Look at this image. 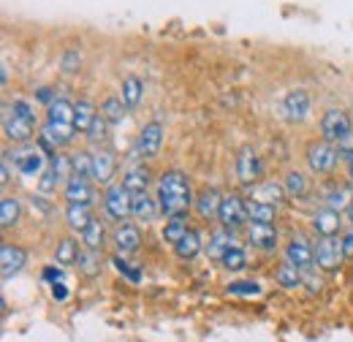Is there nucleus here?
<instances>
[{"label":"nucleus","mask_w":353,"mask_h":342,"mask_svg":"<svg viewBox=\"0 0 353 342\" xmlns=\"http://www.w3.org/2000/svg\"><path fill=\"white\" fill-rule=\"evenodd\" d=\"M337 152H340V158H345V161H348V155L353 152V133H348L345 139H340V141H337Z\"/></svg>","instance_id":"48"},{"label":"nucleus","mask_w":353,"mask_h":342,"mask_svg":"<svg viewBox=\"0 0 353 342\" xmlns=\"http://www.w3.org/2000/svg\"><path fill=\"white\" fill-rule=\"evenodd\" d=\"M41 277H44L46 283H63V266H60V263H54V266H44Z\"/></svg>","instance_id":"47"},{"label":"nucleus","mask_w":353,"mask_h":342,"mask_svg":"<svg viewBox=\"0 0 353 342\" xmlns=\"http://www.w3.org/2000/svg\"><path fill=\"white\" fill-rule=\"evenodd\" d=\"M285 261H291L294 266L307 272L310 266H315V245H310L305 237H294L285 245Z\"/></svg>","instance_id":"14"},{"label":"nucleus","mask_w":353,"mask_h":342,"mask_svg":"<svg viewBox=\"0 0 353 342\" xmlns=\"http://www.w3.org/2000/svg\"><path fill=\"white\" fill-rule=\"evenodd\" d=\"M8 161L14 163V169L22 177H41L46 171V155L41 147L33 144H17L11 152H6Z\"/></svg>","instance_id":"2"},{"label":"nucleus","mask_w":353,"mask_h":342,"mask_svg":"<svg viewBox=\"0 0 353 342\" xmlns=\"http://www.w3.org/2000/svg\"><path fill=\"white\" fill-rule=\"evenodd\" d=\"M103 210L106 214L112 217V220H117V223H123L128 214H131V190L123 185V182H112L109 188H106V193H103Z\"/></svg>","instance_id":"6"},{"label":"nucleus","mask_w":353,"mask_h":342,"mask_svg":"<svg viewBox=\"0 0 353 342\" xmlns=\"http://www.w3.org/2000/svg\"><path fill=\"white\" fill-rule=\"evenodd\" d=\"M343 242L340 239H334V237H321V242L315 245V263L323 269V272H334V269H340V263H343Z\"/></svg>","instance_id":"8"},{"label":"nucleus","mask_w":353,"mask_h":342,"mask_svg":"<svg viewBox=\"0 0 353 342\" xmlns=\"http://www.w3.org/2000/svg\"><path fill=\"white\" fill-rule=\"evenodd\" d=\"M274 280L283 285V288H299L305 283V272L299 266H294L291 261H283L277 269H274Z\"/></svg>","instance_id":"26"},{"label":"nucleus","mask_w":353,"mask_h":342,"mask_svg":"<svg viewBox=\"0 0 353 342\" xmlns=\"http://www.w3.org/2000/svg\"><path fill=\"white\" fill-rule=\"evenodd\" d=\"M221 201L223 196L215 190V188H204L199 196H196V212L201 214L204 220H212V217H218V210H221Z\"/></svg>","instance_id":"22"},{"label":"nucleus","mask_w":353,"mask_h":342,"mask_svg":"<svg viewBox=\"0 0 353 342\" xmlns=\"http://www.w3.org/2000/svg\"><path fill=\"white\" fill-rule=\"evenodd\" d=\"M123 185H125L131 193H141V190H147V188H150V171H147V166H133V169L125 171Z\"/></svg>","instance_id":"32"},{"label":"nucleus","mask_w":353,"mask_h":342,"mask_svg":"<svg viewBox=\"0 0 353 342\" xmlns=\"http://www.w3.org/2000/svg\"><path fill=\"white\" fill-rule=\"evenodd\" d=\"M193 193H190V182L182 171H163L158 179V204H161V214L174 217V214H185L193 204Z\"/></svg>","instance_id":"1"},{"label":"nucleus","mask_w":353,"mask_h":342,"mask_svg":"<svg viewBox=\"0 0 353 342\" xmlns=\"http://www.w3.org/2000/svg\"><path fill=\"white\" fill-rule=\"evenodd\" d=\"M112 242H114L117 253L131 256V253H136L141 248V231L136 225H131V223H120L114 228V234H112Z\"/></svg>","instance_id":"16"},{"label":"nucleus","mask_w":353,"mask_h":342,"mask_svg":"<svg viewBox=\"0 0 353 342\" xmlns=\"http://www.w3.org/2000/svg\"><path fill=\"white\" fill-rule=\"evenodd\" d=\"M353 193L348 185H334L329 193H326V207H332V210H337V212H343V210H348V204H351Z\"/></svg>","instance_id":"36"},{"label":"nucleus","mask_w":353,"mask_h":342,"mask_svg":"<svg viewBox=\"0 0 353 342\" xmlns=\"http://www.w3.org/2000/svg\"><path fill=\"white\" fill-rule=\"evenodd\" d=\"M201 234L196 231V228H188V234L179 239L174 245V253L176 258H182V261H190V258H196L199 253H201Z\"/></svg>","instance_id":"25"},{"label":"nucleus","mask_w":353,"mask_h":342,"mask_svg":"<svg viewBox=\"0 0 353 342\" xmlns=\"http://www.w3.org/2000/svg\"><path fill=\"white\" fill-rule=\"evenodd\" d=\"M8 85V66H6V63H3V87Z\"/></svg>","instance_id":"55"},{"label":"nucleus","mask_w":353,"mask_h":342,"mask_svg":"<svg viewBox=\"0 0 353 342\" xmlns=\"http://www.w3.org/2000/svg\"><path fill=\"white\" fill-rule=\"evenodd\" d=\"M57 185H60V179H57V174H54V171H52V166H49V169L39 177V190H41V193H52Z\"/></svg>","instance_id":"46"},{"label":"nucleus","mask_w":353,"mask_h":342,"mask_svg":"<svg viewBox=\"0 0 353 342\" xmlns=\"http://www.w3.org/2000/svg\"><path fill=\"white\" fill-rule=\"evenodd\" d=\"M95 117H98V112H95L92 101L79 98V101L74 103V125H77V133H88Z\"/></svg>","instance_id":"27"},{"label":"nucleus","mask_w":353,"mask_h":342,"mask_svg":"<svg viewBox=\"0 0 353 342\" xmlns=\"http://www.w3.org/2000/svg\"><path fill=\"white\" fill-rule=\"evenodd\" d=\"M348 133H353L351 114H348V112H343V109H329V112L323 114V120H321V136H323L326 141L337 144V141L345 139Z\"/></svg>","instance_id":"7"},{"label":"nucleus","mask_w":353,"mask_h":342,"mask_svg":"<svg viewBox=\"0 0 353 342\" xmlns=\"http://www.w3.org/2000/svg\"><path fill=\"white\" fill-rule=\"evenodd\" d=\"M46 123L49 125H63V128H77L74 125V103L68 98H54L46 106Z\"/></svg>","instance_id":"17"},{"label":"nucleus","mask_w":353,"mask_h":342,"mask_svg":"<svg viewBox=\"0 0 353 342\" xmlns=\"http://www.w3.org/2000/svg\"><path fill=\"white\" fill-rule=\"evenodd\" d=\"M36 133V120L19 114L11 103H3V136L14 144H30Z\"/></svg>","instance_id":"3"},{"label":"nucleus","mask_w":353,"mask_h":342,"mask_svg":"<svg viewBox=\"0 0 353 342\" xmlns=\"http://www.w3.org/2000/svg\"><path fill=\"white\" fill-rule=\"evenodd\" d=\"M52 299H57V301L68 299V288H65V283H52Z\"/></svg>","instance_id":"51"},{"label":"nucleus","mask_w":353,"mask_h":342,"mask_svg":"<svg viewBox=\"0 0 353 342\" xmlns=\"http://www.w3.org/2000/svg\"><path fill=\"white\" fill-rule=\"evenodd\" d=\"M106 125H109V120H106L103 114H98V117L92 120L90 130H88V139H90V141H103V139H106Z\"/></svg>","instance_id":"45"},{"label":"nucleus","mask_w":353,"mask_h":342,"mask_svg":"<svg viewBox=\"0 0 353 342\" xmlns=\"http://www.w3.org/2000/svg\"><path fill=\"white\" fill-rule=\"evenodd\" d=\"M305 283H310V291H312V294H321V288H323V280L315 277V274H310V269L305 272Z\"/></svg>","instance_id":"52"},{"label":"nucleus","mask_w":353,"mask_h":342,"mask_svg":"<svg viewBox=\"0 0 353 342\" xmlns=\"http://www.w3.org/2000/svg\"><path fill=\"white\" fill-rule=\"evenodd\" d=\"M39 101H41V103H46V106L54 101V95H52V90H49V87H41V90H39Z\"/></svg>","instance_id":"53"},{"label":"nucleus","mask_w":353,"mask_h":342,"mask_svg":"<svg viewBox=\"0 0 353 342\" xmlns=\"http://www.w3.org/2000/svg\"><path fill=\"white\" fill-rule=\"evenodd\" d=\"M340 225H343L340 212L332 210V207H323V210H318V212L312 214V228H315L318 237H337Z\"/></svg>","instance_id":"20"},{"label":"nucleus","mask_w":353,"mask_h":342,"mask_svg":"<svg viewBox=\"0 0 353 342\" xmlns=\"http://www.w3.org/2000/svg\"><path fill=\"white\" fill-rule=\"evenodd\" d=\"M161 147H163V125H161L158 120H152V123H147V125L141 128V133H139L136 152H139L144 161H152V158H158Z\"/></svg>","instance_id":"9"},{"label":"nucleus","mask_w":353,"mask_h":342,"mask_svg":"<svg viewBox=\"0 0 353 342\" xmlns=\"http://www.w3.org/2000/svg\"><path fill=\"white\" fill-rule=\"evenodd\" d=\"M63 196L68 204H92V182L88 177H71L63 188Z\"/></svg>","instance_id":"18"},{"label":"nucleus","mask_w":353,"mask_h":342,"mask_svg":"<svg viewBox=\"0 0 353 342\" xmlns=\"http://www.w3.org/2000/svg\"><path fill=\"white\" fill-rule=\"evenodd\" d=\"M79 250H82V248H79L71 237L60 239V245H57V250H54V263H60V266H74L77 258H79Z\"/></svg>","instance_id":"33"},{"label":"nucleus","mask_w":353,"mask_h":342,"mask_svg":"<svg viewBox=\"0 0 353 342\" xmlns=\"http://www.w3.org/2000/svg\"><path fill=\"white\" fill-rule=\"evenodd\" d=\"M8 182H11V161H8V155H3V163H0V185L8 188Z\"/></svg>","instance_id":"49"},{"label":"nucleus","mask_w":353,"mask_h":342,"mask_svg":"<svg viewBox=\"0 0 353 342\" xmlns=\"http://www.w3.org/2000/svg\"><path fill=\"white\" fill-rule=\"evenodd\" d=\"M236 245V239H234V231L231 228H218V231H212L210 234V242H207V256L215 258V261H221L225 256V250H231Z\"/></svg>","instance_id":"21"},{"label":"nucleus","mask_w":353,"mask_h":342,"mask_svg":"<svg viewBox=\"0 0 353 342\" xmlns=\"http://www.w3.org/2000/svg\"><path fill=\"white\" fill-rule=\"evenodd\" d=\"M25 263H28V253L19 245L6 242L0 248V274H3V280H11L14 274H19L25 269Z\"/></svg>","instance_id":"15"},{"label":"nucleus","mask_w":353,"mask_h":342,"mask_svg":"<svg viewBox=\"0 0 353 342\" xmlns=\"http://www.w3.org/2000/svg\"><path fill=\"white\" fill-rule=\"evenodd\" d=\"M283 117L288 123H302L310 117V109H312V101H310V92L307 90H291L285 92L283 98Z\"/></svg>","instance_id":"10"},{"label":"nucleus","mask_w":353,"mask_h":342,"mask_svg":"<svg viewBox=\"0 0 353 342\" xmlns=\"http://www.w3.org/2000/svg\"><path fill=\"white\" fill-rule=\"evenodd\" d=\"M223 269H228V272H242L245 266H248V253L239 248V245H234L231 250H225V256L221 258Z\"/></svg>","instance_id":"39"},{"label":"nucleus","mask_w":353,"mask_h":342,"mask_svg":"<svg viewBox=\"0 0 353 342\" xmlns=\"http://www.w3.org/2000/svg\"><path fill=\"white\" fill-rule=\"evenodd\" d=\"M71 163H74V174H77V177L92 179V155H90V152H74V155H71Z\"/></svg>","instance_id":"42"},{"label":"nucleus","mask_w":353,"mask_h":342,"mask_svg":"<svg viewBox=\"0 0 353 342\" xmlns=\"http://www.w3.org/2000/svg\"><path fill=\"white\" fill-rule=\"evenodd\" d=\"M112 263H114V269L123 274V277H128L131 283H141V272L139 269H133L131 263L125 261V256L123 253H117V256H112Z\"/></svg>","instance_id":"43"},{"label":"nucleus","mask_w":353,"mask_h":342,"mask_svg":"<svg viewBox=\"0 0 353 342\" xmlns=\"http://www.w3.org/2000/svg\"><path fill=\"white\" fill-rule=\"evenodd\" d=\"M228 294L231 296H259L261 294V285L256 280H236L228 285Z\"/></svg>","instance_id":"41"},{"label":"nucleus","mask_w":353,"mask_h":342,"mask_svg":"<svg viewBox=\"0 0 353 342\" xmlns=\"http://www.w3.org/2000/svg\"><path fill=\"white\" fill-rule=\"evenodd\" d=\"M123 101H125V106L128 109H136L139 103H141V95H144V85H141V79L139 77H125V82H123Z\"/></svg>","instance_id":"35"},{"label":"nucleus","mask_w":353,"mask_h":342,"mask_svg":"<svg viewBox=\"0 0 353 342\" xmlns=\"http://www.w3.org/2000/svg\"><path fill=\"white\" fill-rule=\"evenodd\" d=\"M218 220H221L223 228H231V231L248 225V201L242 196H236V193L223 196L221 210H218Z\"/></svg>","instance_id":"5"},{"label":"nucleus","mask_w":353,"mask_h":342,"mask_svg":"<svg viewBox=\"0 0 353 342\" xmlns=\"http://www.w3.org/2000/svg\"><path fill=\"white\" fill-rule=\"evenodd\" d=\"M52 171L57 174V179L60 182H68L71 177H74V163H71V155H63V152H54L52 155Z\"/></svg>","instance_id":"40"},{"label":"nucleus","mask_w":353,"mask_h":342,"mask_svg":"<svg viewBox=\"0 0 353 342\" xmlns=\"http://www.w3.org/2000/svg\"><path fill=\"white\" fill-rule=\"evenodd\" d=\"M277 220V207L264 204V201H248V223H274Z\"/></svg>","instance_id":"30"},{"label":"nucleus","mask_w":353,"mask_h":342,"mask_svg":"<svg viewBox=\"0 0 353 342\" xmlns=\"http://www.w3.org/2000/svg\"><path fill=\"white\" fill-rule=\"evenodd\" d=\"M245 234H248V242L253 248L264 250V253L277 248V228H274V223H248Z\"/></svg>","instance_id":"13"},{"label":"nucleus","mask_w":353,"mask_h":342,"mask_svg":"<svg viewBox=\"0 0 353 342\" xmlns=\"http://www.w3.org/2000/svg\"><path fill=\"white\" fill-rule=\"evenodd\" d=\"M348 177H351V182H353V152L348 155Z\"/></svg>","instance_id":"54"},{"label":"nucleus","mask_w":353,"mask_h":342,"mask_svg":"<svg viewBox=\"0 0 353 342\" xmlns=\"http://www.w3.org/2000/svg\"><path fill=\"white\" fill-rule=\"evenodd\" d=\"M65 220H68V228L71 231L85 234V228H88L95 217L90 212V204H68L65 207Z\"/></svg>","instance_id":"24"},{"label":"nucleus","mask_w":353,"mask_h":342,"mask_svg":"<svg viewBox=\"0 0 353 342\" xmlns=\"http://www.w3.org/2000/svg\"><path fill=\"white\" fill-rule=\"evenodd\" d=\"M188 234V217L185 214H174V217H166V225H163V239L176 245L182 237Z\"/></svg>","instance_id":"34"},{"label":"nucleus","mask_w":353,"mask_h":342,"mask_svg":"<svg viewBox=\"0 0 353 342\" xmlns=\"http://www.w3.org/2000/svg\"><path fill=\"white\" fill-rule=\"evenodd\" d=\"M283 188H285V196H288V199H302V196L307 193V179H305V174H299V171H288Z\"/></svg>","instance_id":"37"},{"label":"nucleus","mask_w":353,"mask_h":342,"mask_svg":"<svg viewBox=\"0 0 353 342\" xmlns=\"http://www.w3.org/2000/svg\"><path fill=\"white\" fill-rule=\"evenodd\" d=\"M340 242H343V253H345V258H353V225L340 237Z\"/></svg>","instance_id":"50"},{"label":"nucleus","mask_w":353,"mask_h":342,"mask_svg":"<svg viewBox=\"0 0 353 342\" xmlns=\"http://www.w3.org/2000/svg\"><path fill=\"white\" fill-rule=\"evenodd\" d=\"M125 112H128V106H125L123 95H109V98H103V103H101V114L109 120V125L123 123V120H125Z\"/></svg>","instance_id":"28"},{"label":"nucleus","mask_w":353,"mask_h":342,"mask_svg":"<svg viewBox=\"0 0 353 342\" xmlns=\"http://www.w3.org/2000/svg\"><path fill=\"white\" fill-rule=\"evenodd\" d=\"M161 212V204L155 199H150L147 190L141 193H131V217L141 220V223H152Z\"/></svg>","instance_id":"19"},{"label":"nucleus","mask_w":353,"mask_h":342,"mask_svg":"<svg viewBox=\"0 0 353 342\" xmlns=\"http://www.w3.org/2000/svg\"><path fill=\"white\" fill-rule=\"evenodd\" d=\"M261 171H264L261 158L253 147H242L236 152V177H239L242 185H256L261 179Z\"/></svg>","instance_id":"11"},{"label":"nucleus","mask_w":353,"mask_h":342,"mask_svg":"<svg viewBox=\"0 0 353 342\" xmlns=\"http://www.w3.org/2000/svg\"><path fill=\"white\" fill-rule=\"evenodd\" d=\"M348 217H351V223H353V199H351V204H348Z\"/></svg>","instance_id":"56"},{"label":"nucleus","mask_w":353,"mask_h":342,"mask_svg":"<svg viewBox=\"0 0 353 342\" xmlns=\"http://www.w3.org/2000/svg\"><path fill=\"white\" fill-rule=\"evenodd\" d=\"M77 266L82 274L88 277H95L101 272V258H98V250H90V248H82L79 250V258H77Z\"/></svg>","instance_id":"38"},{"label":"nucleus","mask_w":353,"mask_h":342,"mask_svg":"<svg viewBox=\"0 0 353 342\" xmlns=\"http://www.w3.org/2000/svg\"><path fill=\"white\" fill-rule=\"evenodd\" d=\"M19 214H22L19 199H14V196H3V199H0V225H3V228L17 225V223H19Z\"/></svg>","instance_id":"29"},{"label":"nucleus","mask_w":353,"mask_h":342,"mask_svg":"<svg viewBox=\"0 0 353 342\" xmlns=\"http://www.w3.org/2000/svg\"><path fill=\"white\" fill-rule=\"evenodd\" d=\"M79 63H82V54H79V49H65V52H63V60H60V66H63V71H65V74H74V71L79 68Z\"/></svg>","instance_id":"44"},{"label":"nucleus","mask_w":353,"mask_h":342,"mask_svg":"<svg viewBox=\"0 0 353 342\" xmlns=\"http://www.w3.org/2000/svg\"><path fill=\"white\" fill-rule=\"evenodd\" d=\"M337 158H340L337 147L332 141H326V139L312 141L307 147V166L312 174H332L334 166H337Z\"/></svg>","instance_id":"4"},{"label":"nucleus","mask_w":353,"mask_h":342,"mask_svg":"<svg viewBox=\"0 0 353 342\" xmlns=\"http://www.w3.org/2000/svg\"><path fill=\"white\" fill-rule=\"evenodd\" d=\"M82 245L90 248V250H103V245H106V228H103V223L101 220H92L88 228H85V234H82Z\"/></svg>","instance_id":"31"},{"label":"nucleus","mask_w":353,"mask_h":342,"mask_svg":"<svg viewBox=\"0 0 353 342\" xmlns=\"http://www.w3.org/2000/svg\"><path fill=\"white\" fill-rule=\"evenodd\" d=\"M253 188V201H264V204H280L283 199H285V188L283 185H277V182H272V179H266V182H256V185H250Z\"/></svg>","instance_id":"23"},{"label":"nucleus","mask_w":353,"mask_h":342,"mask_svg":"<svg viewBox=\"0 0 353 342\" xmlns=\"http://www.w3.org/2000/svg\"><path fill=\"white\" fill-rule=\"evenodd\" d=\"M114 174H117V158H114V152L112 150H95L92 152V179L98 185L109 188L112 179H114Z\"/></svg>","instance_id":"12"}]
</instances>
